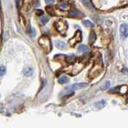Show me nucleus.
Instances as JSON below:
<instances>
[{
	"instance_id": "11",
	"label": "nucleus",
	"mask_w": 128,
	"mask_h": 128,
	"mask_svg": "<svg viewBox=\"0 0 128 128\" xmlns=\"http://www.w3.org/2000/svg\"><path fill=\"white\" fill-rule=\"evenodd\" d=\"M80 12L78 11H75V10H73V11H71L69 13V15L70 16V17H78L80 15Z\"/></svg>"
},
{
	"instance_id": "19",
	"label": "nucleus",
	"mask_w": 128,
	"mask_h": 128,
	"mask_svg": "<svg viewBox=\"0 0 128 128\" xmlns=\"http://www.w3.org/2000/svg\"><path fill=\"white\" fill-rule=\"evenodd\" d=\"M36 14H38V15H42V14H43V11H41V10H37Z\"/></svg>"
},
{
	"instance_id": "8",
	"label": "nucleus",
	"mask_w": 128,
	"mask_h": 128,
	"mask_svg": "<svg viewBox=\"0 0 128 128\" xmlns=\"http://www.w3.org/2000/svg\"><path fill=\"white\" fill-rule=\"evenodd\" d=\"M56 46L60 49H65L66 48V44L63 41H60V40H57Z\"/></svg>"
},
{
	"instance_id": "15",
	"label": "nucleus",
	"mask_w": 128,
	"mask_h": 128,
	"mask_svg": "<svg viewBox=\"0 0 128 128\" xmlns=\"http://www.w3.org/2000/svg\"><path fill=\"white\" fill-rule=\"evenodd\" d=\"M110 82L108 81H106V82H105L104 84H103V85H101V90H106V89H107L110 87Z\"/></svg>"
},
{
	"instance_id": "9",
	"label": "nucleus",
	"mask_w": 128,
	"mask_h": 128,
	"mask_svg": "<svg viewBox=\"0 0 128 128\" xmlns=\"http://www.w3.org/2000/svg\"><path fill=\"white\" fill-rule=\"evenodd\" d=\"M69 77H66V76H62L60 77L59 78V80H58V81H59L60 84H65V83H67L69 81Z\"/></svg>"
},
{
	"instance_id": "1",
	"label": "nucleus",
	"mask_w": 128,
	"mask_h": 128,
	"mask_svg": "<svg viewBox=\"0 0 128 128\" xmlns=\"http://www.w3.org/2000/svg\"><path fill=\"white\" fill-rule=\"evenodd\" d=\"M39 43L46 52H49L52 50L51 40L48 36H43L42 37H40V40H39Z\"/></svg>"
},
{
	"instance_id": "6",
	"label": "nucleus",
	"mask_w": 128,
	"mask_h": 128,
	"mask_svg": "<svg viewBox=\"0 0 128 128\" xmlns=\"http://www.w3.org/2000/svg\"><path fill=\"white\" fill-rule=\"evenodd\" d=\"M96 38H97V36H96V33L94 32V31H91V32L89 34V43L90 45L94 44Z\"/></svg>"
},
{
	"instance_id": "18",
	"label": "nucleus",
	"mask_w": 128,
	"mask_h": 128,
	"mask_svg": "<svg viewBox=\"0 0 128 128\" xmlns=\"http://www.w3.org/2000/svg\"><path fill=\"white\" fill-rule=\"evenodd\" d=\"M40 22H41L42 24H45L46 23L48 22V18H47V17H45V16H42L41 18H40Z\"/></svg>"
},
{
	"instance_id": "5",
	"label": "nucleus",
	"mask_w": 128,
	"mask_h": 128,
	"mask_svg": "<svg viewBox=\"0 0 128 128\" xmlns=\"http://www.w3.org/2000/svg\"><path fill=\"white\" fill-rule=\"evenodd\" d=\"M88 86V84L85 82H81V83H75L72 85H71L69 88L72 89H79L82 88H85V87Z\"/></svg>"
},
{
	"instance_id": "2",
	"label": "nucleus",
	"mask_w": 128,
	"mask_h": 128,
	"mask_svg": "<svg viewBox=\"0 0 128 128\" xmlns=\"http://www.w3.org/2000/svg\"><path fill=\"white\" fill-rule=\"evenodd\" d=\"M55 26H56L57 30L61 34H65L66 30L68 29V24H67V22L65 21V20H59V21H57L55 24Z\"/></svg>"
},
{
	"instance_id": "10",
	"label": "nucleus",
	"mask_w": 128,
	"mask_h": 128,
	"mask_svg": "<svg viewBox=\"0 0 128 128\" xmlns=\"http://www.w3.org/2000/svg\"><path fill=\"white\" fill-rule=\"evenodd\" d=\"M24 73L25 76H28V77L31 76V75H32V73H33L32 69H31V68H27V69H25Z\"/></svg>"
},
{
	"instance_id": "20",
	"label": "nucleus",
	"mask_w": 128,
	"mask_h": 128,
	"mask_svg": "<svg viewBox=\"0 0 128 128\" xmlns=\"http://www.w3.org/2000/svg\"><path fill=\"white\" fill-rule=\"evenodd\" d=\"M45 2H47L48 4H50V3H52V2H54V0H45Z\"/></svg>"
},
{
	"instance_id": "14",
	"label": "nucleus",
	"mask_w": 128,
	"mask_h": 128,
	"mask_svg": "<svg viewBox=\"0 0 128 128\" xmlns=\"http://www.w3.org/2000/svg\"><path fill=\"white\" fill-rule=\"evenodd\" d=\"M78 50L81 52H89V48L87 47L86 45L81 44L79 46V48H78Z\"/></svg>"
},
{
	"instance_id": "13",
	"label": "nucleus",
	"mask_w": 128,
	"mask_h": 128,
	"mask_svg": "<svg viewBox=\"0 0 128 128\" xmlns=\"http://www.w3.org/2000/svg\"><path fill=\"white\" fill-rule=\"evenodd\" d=\"M59 7L61 8V9H64V10L69 9V4L68 3V2H60V3H59Z\"/></svg>"
},
{
	"instance_id": "3",
	"label": "nucleus",
	"mask_w": 128,
	"mask_h": 128,
	"mask_svg": "<svg viewBox=\"0 0 128 128\" xmlns=\"http://www.w3.org/2000/svg\"><path fill=\"white\" fill-rule=\"evenodd\" d=\"M81 40H82V35H81V31L80 30H78V31H76V33H75L74 36L69 40V43L72 46V47H73V46L75 44H77V43L81 42Z\"/></svg>"
},
{
	"instance_id": "16",
	"label": "nucleus",
	"mask_w": 128,
	"mask_h": 128,
	"mask_svg": "<svg viewBox=\"0 0 128 128\" xmlns=\"http://www.w3.org/2000/svg\"><path fill=\"white\" fill-rule=\"evenodd\" d=\"M6 67L5 66H0V77H2L6 73Z\"/></svg>"
},
{
	"instance_id": "17",
	"label": "nucleus",
	"mask_w": 128,
	"mask_h": 128,
	"mask_svg": "<svg viewBox=\"0 0 128 128\" xmlns=\"http://www.w3.org/2000/svg\"><path fill=\"white\" fill-rule=\"evenodd\" d=\"M82 2H83V4L85 5L86 7H89V8H92V9H93V7H92V5L89 3L88 0H82Z\"/></svg>"
},
{
	"instance_id": "4",
	"label": "nucleus",
	"mask_w": 128,
	"mask_h": 128,
	"mask_svg": "<svg viewBox=\"0 0 128 128\" xmlns=\"http://www.w3.org/2000/svg\"><path fill=\"white\" fill-rule=\"evenodd\" d=\"M120 33L123 37L128 36V25L126 24H123L120 26Z\"/></svg>"
},
{
	"instance_id": "7",
	"label": "nucleus",
	"mask_w": 128,
	"mask_h": 128,
	"mask_svg": "<svg viewBox=\"0 0 128 128\" xmlns=\"http://www.w3.org/2000/svg\"><path fill=\"white\" fill-rule=\"evenodd\" d=\"M106 101H105V100H101V101H98V102L95 103V106L97 107L98 110H100V109H102L103 107L106 106Z\"/></svg>"
},
{
	"instance_id": "12",
	"label": "nucleus",
	"mask_w": 128,
	"mask_h": 128,
	"mask_svg": "<svg viewBox=\"0 0 128 128\" xmlns=\"http://www.w3.org/2000/svg\"><path fill=\"white\" fill-rule=\"evenodd\" d=\"M82 24L85 26V27H90V28H93L94 26V24H93L91 21H89L88 19H85V20H83L82 21Z\"/></svg>"
}]
</instances>
